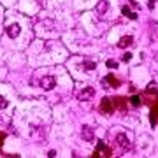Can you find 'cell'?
<instances>
[{"mask_svg": "<svg viewBox=\"0 0 158 158\" xmlns=\"http://www.w3.org/2000/svg\"><path fill=\"white\" fill-rule=\"evenodd\" d=\"M113 104H114V109H116V111H121V113L127 111V99H125V97H116V99H113Z\"/></svg>", "mask_w": 158, "mask_h": 158, "instance_id": "5", "label": "cell"}, {"mask_svg": "<svg viewBox=\"0 0 158 158\" xmlns=\"http://www.w3.org/2000/svg\"><path fill=\"white\" fill-rule=\"evenodd\" d=\"M116 109H114V104H113V99H102L100 102V113H104V114H113Z\"/></svg>", "mask_w": 158, "mask_h": 158, "instance_id": "2", "label": "cell"}, {"mask_svg": "<svg viewBox=\"0 0 158 158\" xmlns=\"http://www.w3.org/2000/svg\"><path fill=\"white\" fill-rule=\"evenodd\" d=\"M155 2H157V0H149V7H151V9L155 7Z\"/></svg>", "mask_w": 158, "mask_h": 158, "instance_id": "22", "label": "cell"}, {"mask_svg": "<svg viewBox=\"0 0 158 158\" xmlns=\"http://www.w3.org/2000/svg\"><path fill=\"white\" fill-rule=\"evenodd\" d=\"M149 121H151V125H153V127H155V125H157V116H155V114H153V113H151V114H149Z\"/></svg>", "mask_w": 158, "mask_h": 158, "instance_id": "19", "label": "cell"}, {"mask_svg": "<svg viewBox=\"0 0 158 158\" xmlns=\"http://www.w3.org/2000/svg\"><path fill=\"white\" fill-rule=\"evenodd\" d=\"M121 60H123L125 63H127V61H130V60H132V53H125V55L121 56Z\"/></svg>", "mask_w": 158, "mask_h": 158, "instance_id": "18", "label": "cell"}, {"mask_svg": "<svg viewBox=\"0 0 158 158\" xmlns=\"http://www.w3.org/2000/svg\"><path fill=\"white\" fill-rule=\"evenodd\" d=\"M105 65H107L109 69H118V61H116V60H107Z\"/></svg>", "mask_w": 158, "mask_h": 158, "instance_id": "16", "label": "cell"}, {"mask_svg": "<svg viewBox=\"0 0 158 158\" xmlns=\"http://www.w3.org/2000/svg\"><path fill=\"white\" fill-rule=\"evenodd\" d=\"M83 139L88 140V142L95 140V134H93V130H91L90 127H84V128H83Z\"/></svg>", "mask_w": 158, "mask_h": 158, "instance_id": "9", "label": "cell"}, {"mask_svg": "<svg viewBox=\"0 0 158 158\" xmlns=\"http://www.w3.org/2000/svg\"><path fill=\"white\" fill-rule=\"evenodd\" d=\"M93 158H97V157H105V158H109V157H113V151L100 140L99 144H97V149L93 151V155H91Z\"/></svg>", "mask_w": 158, "mask_h": 158, "instance_id": "1", "label": "cell"}, {"mask_svg": "<svg viewBox=\"0 0 158 158\" xmlns=\"http://www.w3.org/2000/svg\"><path fill=\"white\" fill-rule=\"evenodd\" d=\"M105 83H109V86H113V88H118L119 86V79L114 76V74H109V76H105V79H104Z\"/></svg>", "mask_w": 158, "mask_h": 158, "instance_id": "10", "label": "cell"}, {"mask_svg": "<svg viewBox=\"0 0 158 158\" xmlns=\"http://www.w3.org/2000/svg\"><path fill=\"white\" fill-rule=\"evenodd\" d=\"M4 140H5V134L0 132V148H2V144H4Z\"/></svg>", "mask_w": 158, "mask_h": 158, "instance_id": "20", "label": "cell"}, {"mask_svg": "<svg viewBox=\"0 0 158 158\" xmlns=\"http://www.w3.org/2000/svg\"><path fill=\"white\" fill-rule=\"evenodd\" d=\"M40 86H42L46 91H49V90H53V88L56 86V79L53 78V76H46V78L40 79Z\"/></svg>", "mask_w": 158, "mask_h": 158, "instance_id": "3", "label": "cell"}, {"mask_svg": "<svg viewBox=\"0 0 158 158\" xmlns=\"http://www.w3.org/2000/svg\"><path fill=\"white\" fill-rule=\"evenodd\" d=\"M130 104H132L134 107H139V105L142 104V100H140L139 95H132V97H130Z\"/></svg>", "mask_w": 158, "mask_h": 158, "instance_id": "13", "label": "cell"}, {"mask_svg": "<svg viewBox=\"0 0 158 158\" xmlns=\"http://www.w3.org/2000/svg\"><path fill=\"white\" fill-rule=\"evenodd\" d=\"M83 67H84L86 70H93V69H95L97 65H95V61H90V60H84V61H83Z\"/></svg>", "mask_w": 158, "mask_h": 158, "instance_id": "14", "label": "cell"}, {"mask_svg": "<svg viewBox=\"0 0 158 158\" xmlns=\"http://www.w3.org/2000/svg\"><path fill=\"white\" fill-rule=\"evenodd\" d=\"M107 9H109V4H107L105 0H102V2L97 4V14H99V16L105 14V12H107Z\"/></svg>", "mask_w": 158, "mask_h": 158, "instance_id": "11", "label": "cell"}, {"mask_svg": "<svg viewBox=\"0 0 158 158\" xmlns=\"http://www.w3.org/2000/svg\"><path fill=\"white\" fill-rule=\"evenodd\" d=\"M116 142H118L123 149H128V148H130V140H128V137H127L125 134H118V135H116Z\"/></svg>", "mask_w": 158, "mask_h": 158, "instance_id": "8", "label": "cell"}, {"mask_svg": "<svg viewBox=\"0 0 158 158\" xmlns=\"http://www.w3.org/2000/svg\"><path fill=\"white\" fill-rule=\"evenodd\" d=\"M20 32H21V26L18 23H12V25L7 28V35H9L11 39H16V37L20 35Z\"/></svg>", "mask_w": 158, "mask_h": 158, "instance_id": "6", "label": "cell"}, {"mask_svg": "<svg viewBox=\"0 0 158 158\" xmlns=\"http://www.w3.org/2000/svg\"><path fill=\"white\" fill-rule=\"evenodd\" d=\"M132 44H134V37H132V35H123V37L119 39V42H118V48L127 49V48L132 46Z\"/></svg>", "mask_w": 158, "mask_h": 158, "instance_id": "7", "label": "cell"}, {"mask_svg": "<svg viewBox=\"0 0 158 158\" xmlns=\"http://www.w3.org/2000/svg\"><path fill=\"white\" fill-rule=\"evenodd\" d=\"M48 157H49V158H55V157H56V151H55V149H51V151L48 153Z\"/></svg>", "mask_w": 158, "mask_h": 158, "instance_id": "21", "label": "cell"}, {"mask_svg": "<svg viewBox=\"0 0 158 158\" xmlns=\"http://www.w3.org/2000/svg\"><path fill=\"white\" fill-rule=\"evenodd\" d=\"M7 104H9L7 99H4V97L0 95V111H2V109H5V107H7Z\"/></svg>", "mask_w": 158, "mask_h": 158, "instance_id": "17", "label": "cell"}, {"mask_svg": "<svg viewBox=\"0 0 158 158\" xmlns=\"http://www.w3.org/2000/svg\"><path fill=\"white\" fill-rule=\"evenodd\" d=\"M149 104H151V113H153V114H155V116L158 118V99L151 100Z\"/></svg>", "mask_w": 158, "mask_h": 158, "instance_id": "15", "label": "cell"}, {"mask_svg": "<svg viewBox=\"0 0 158 158\" xmlns=\"http://www.w3.org/2000/svg\"><path fill=\"white\" fill-rule=\"evenodd\" d=\"M121 12H123L127 18H130V20H137V14H135V12H132L128 5H123V7H121Z\"/></svg>", "mask_w": 158, "mask_h": 158, "instance_id": "12", "label": "cell"}, {"mask_svg": "<svg viewBox=\"0 0 158 158\" xmlns=\"http://www.w3.org/2000/svg\"><path fill=\"white\" fill-rule=\"evenodd\" d=\"M93 95H95V90H93L91 86H86L84 90H81V91L78 93V99L81 100V102H86V100L91 99Z\"/></svg>", "mask_w": 158, "mask_h": 158, "instance_id": "4", "label": "cell"}]
</instances>
